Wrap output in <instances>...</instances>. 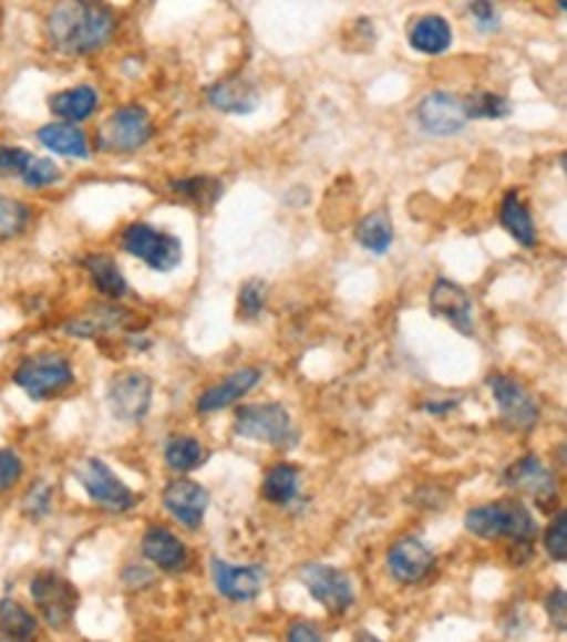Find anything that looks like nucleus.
Wrapping results in <instances>:
<instances>
[{"label": "nucleus", "mask_w": 567, "mask_h": 642, "mask_svg": "<svg viewBox=\"0 0 567 642\" xmlns=\"http://www.w3.org/2000/svg\"><path fill=\"white\" fill-rule=\"evenodd\" d=\"M486 386H489L494 400H497L503 421L511 428H515V432H530L539 423V403H536L534 395H530L518 379L492 374L486 379Z\"/></svg>", "instance_id": "nucleus-11"}, {"label": "nucleus", "mask_w": 567, "mask_h": 642, "mask_svg": "<svg viewBox=\"0 0 567 642\" xmlns=\"http://www.w3.org/2000/svg\"><path fill=\"white\" fill-rule=\"evenodd\" d=\"M171 188L194 207H213V204L223 196V184L217 178H207V175H194V178L171 180Z\"/></svg>", "instance_id": "nucleus-32"}, {"label": "nucleus", "mask_w": 567, "mask_h": 642, "mask_svg": "<svg viewBox=\"0 0 567 642\" xmlns=\"http://www.w3.org/2000/svg\"><path fill=\"white\" fill-rule=\"evenodd\" d=\"M0 642H11V640H6V638H3V640H0Z\"/></svg>", "instance_id": "nucleus-45"}, {"label": "nucleus", "mask_w": 567, "mask_h": 642, "mask_svg": "<svg viewBox=\"0 0 567 642\" xmlns=\"http://www.w3.org/2000/svg\"><path fill=\"white\" fill-rule=\"evenodd\" d=\"M544 609H547L549 622L555 624L559 632H565V627H567V596H565L563 588L551 590V593L547 596V601H544Z\"/></svg>", "instance_id": "nucleus-40"}, {"label": "nucleus", "mask_w": 567, "mask_h": 642, "mask_svg": "<svg viewBox=\"0 0 567 642\" xmlns=\"http://www.w3.org/2000/svg\"><path fill=\"white\" fill-rule=\"evenodd\" d=\"M123 251L142 259L155 272H173L184 259V246L171 232L152 228L150 222H134L121 236Z\"/></svg>", "instance_id": "nucleus-5"}, {"label": "nucleus", "mask_w": 567, "mask_h": 642, "mask_svg": "<svg viewBox=\"0 0 567 642\" xmlns=\"http://www.w3.org/2000/svg\"><path fill=\"white\" fill-rule=\"evenodd\" d=\"M288 642H322V632L311 622H293L288 630Z\"/></svg>", "instance_id": "nucleus-42"}, {"label": "nucleus", "mask_w": 567, "mask_h": 642, "mask_svg": "<svg viewBox=\"0 0 567 642\" xmlns=\"http://www.w3.org/2000/svg\"><path fill=\"white\" fill-rule=\"evenodd\" d=\"M409 42L421 55H442L453 45V27L440 13H424L411 24Z\"/></svg>", "instance_id": "nucleus-22"}, {"label": "nucleus", "mask_w": 567, "mask_h": 642, "mask_svg": "<svg viewBox=\"0 0 567 642\" xmlns=\"http://www.w3.org/2000/svg\"><path fill=\"white\" fill-rule=\"evenodd\" d=\"M142 553L163 572H184L188 561H192L186 543L181 541L176 532L163 528V525H155V528L144 532Z\"/></svg>", "instance_id": "nucleus-19"}, {"label": "nucleus", "mask_w": 567, "mask_h": 642, "mask_svg": "<svg viewBox=\"0 0 567 642\" xmlns=\"http://www.w3.org/2000/svg\"><path fill=\"white\" fill-rule=\"evenodd\" d=\"M97 105H100V94L86 84L74 86V90L58 92L50 97V113L71 123L92 118L94 111H97Z\"/></svg>", "instance_id": "nucleus-24"}, {"label": "nucleus", "mask_w": 567, "mask_h": 642, "mask_svg": "<svg viewBox=\"0 0 567 642\" xmlns=\"http://www.w3.org/2000/svg\"><path fill=\"white\" fill-rule=\"evenodd\" d=\"M207 459L205 444L194 436H171L168 444H165V463H168L171 470L176 473H192L199 468Z\"/></svg>", "instance_id": "nucleus-30"}, {"label": "nucleus", "mask_w": 567, "mask_h": 642, "mask_svg": "<svg viewBox=\"0 0 567 642\" xmlns=\"http://www.w3.org/2000/svg\"><path fill=\"white\" fill-rule=\"evenodd\" d=\"M21 473H24V465H21V457L17 452L0 449V494L11 491L21 480Z\"/></svg>", "instance_id": "nucleus-38"}, {"label": "nucleus", "mask_w": 567, "mask_h": 642, "mask_svg": "<svg viewBox=\"0 0 567 642\" xmlns=\"http://www.w3.org/2000/svg\"><path fill=\"white\" fill-rule=\"evenodd\" d=\"M207 102L220 113L249 115L259 107V90L249 79L233 76L213 84L207 90Z\"/></svg>", "instance_id": "nucleus-20"}, {"label": "nucleus", "mask_w": 567, "mask_h": 642, "mask_svg": "<svg viewBox=\"0 0 567 642\" xmlns=\"http://www.w3.org/2000/svg\"><path fill=\"white\" fill-rule=\"evenodd\" d=\"M463 111L468 121H503L513 113V105L497 92H474L463 97Z\"/></svg>", "instance_id": "nucleus-31"}, {"label": "nucleus", "mask_w": 567, "mask_h": 642, "mask_svg": "<svg viewBox=\"0 0 567 642\" xmlns=\"http://www.w3.org/2000/svg\"><path fill=\"white\" fill-rule=\"evenodd\" d=\"M58 178H61V167H58L53 159H45V157H34L24 170V175H21V180H24L27 188H48V186H53Z\"/></svg>", "instance_id": "nucleus-35"}, {"label": "nucleus", "mask_w": 567, "mask_h": 642, "mask_svg": "<svg viewBox=\"0 0 567 642\" xmlns=\"http://www.w3.org/2000/svg\"><path fill=\"white\" fill-rule=\"evenodd\" d=\"M505 484L515 488V491L534 496L539 505H549L551 499H557V478L551 476V470L534 452L515 459L511 468L505 470Z\"/></svg>", "instance_id": "nucleus-17"}, {"label": "nucleus", "mask_w": 567, "mask_h": 642, "mask_svg": "<svg viewBox=\"0 0 567 642\" xmlns=\"http://www.w3.org/2000/svg\"><path fill=\"white\" fill-rule=\"evenodd\" d=\"M152 138V118L142 105H123L113 111L97 128V149L128 155L142 149Z\"/></svg>", "instance_id": "nucleus-6"}, {"label": "nucleus", "mask_w": 567, "mask_h": 642, "mask_svg": "<svg viewBox=\"0 0 567 642\" xmlns=\"http://www.w3.org/2000/svg\"><path fill=\"white\" fill-rule=\"evenodd\" d=\"M465 530L476 538H511L515 543H530L539 532L530 509L520 499H499L492 505L474 507L465 512Z\"/></svg>", "instance_id": "nucleus-2"}, {"label": "nucleus", "mask_w": 567, "mask_h": 642, "mask_svg": "<svg viewBox=\"0 0 567 642\" xmlns=\"http://www.w3.org/2000/svg\"><path fill=\"white\" fill-rule=\"evenodd\" d=\"M455 407H457V400H442V403L429 400V403L421 405V411L429 413V415H447V413H453Z\"/></svg>", "instance_id": "nucleus-43"}, {"label": "nucleus", "mask_w": 567, "mask_h": 642, "mask_svg": "<svg viewBox=\"0 0 567 642\" xmlns=\"http://www.w3.org/2000/svg\"><path fill=\"white\" fill-rule=\"evenodd\" d=\"M34 155L32 152L21 149V147H0V175H24V170L32 163Z\"/></svg>", "instance_id": "nucleus-39"}, {"label": "nucleus", "mask_w": 567, "mask_h": 642, "mask_svg": "<svg viewBox=\"0 0 567 642\" xmlns=\"http://www.w3.org/2000/svg\"><path fill=\"white\" fill-rule=\"evenodd\" d=\"M13 382L32 400H50L74 386V369L58 353H34L19 363Z\"/></svg>", "instance_id": "nucleus-3"}, {"label": "nucleus", "mask_w": 567, "mask_h": 642, "mask_svg": "<svg viewBox=\"0 0 567 642\" xmlns=\"http://www.w3.org/2000/svg\"><path fill=\"white\" fill-rule=\"evenodd\" d=\"M434 565H437L434 551L413 536L400 538V541L392 543L388 551L390 574L398 582H403V586H416V582L426 580V574L432 572Z\"/></svg>", "instance_id": "nucleus-15"}, {"label": "nucleus", "mask_w": 567, "mask_h": 642, "mask_svg": "<svg viewBox=\"0 0 567 642\" xmlns=\"http://www.w3.org/2000/svg\"><path fill=\"white\" fill-rule=\"evenodd\" d=\"M416 121L421 131L432 136H455L468 126V118H465L463 111V97L445 90L424 94V100L416 107Z\"/></svg>", "instance_id": "nucleus-12"}, {"label": "nucleus", "mask_w": 567, "mask_h": 642, "mask_svg": "<svg viewBox=\"0 0 567 642\" xmlns=\"http://www.w3.org/2000/svg\"><path fill=\"white\" fill-rule=\"evenodd\" d=\"M38 142L55 155L76 159L90 157V138L74 123H48L38 131Z\"/></svg>", "instance_id": "nucleus-23"}, {"label": "nucleus", "mask_w": 567, "mask_h": 642, "mask_svg": "<svg viewBox=\"0 0 567 642\" xmlns=\"http://www.w3.org/2000/svg\"><path fill=\"white\" fill-rule=\"evenodd\" d=\"M0 634L11 642H32L38 634V619L13 598L0 601Z\"/></svg>", "instance_id": "nucleus-29"}, {"label": "nucleus", "mask_w": 567, "mask_h": 642, "mask_svg": "<svg viewBox=\"0 0 567 642\" xmlns=\"http://www.w3.org/2000/svg\"><path fill=\"white\" fill-rule=\"evenodd\" d=\"M261 382L259 369H238L225 379V382L209 386L207 392H202V397L196 400V411L199 413H217L223 407L238 403L246 392H251L254 386Z\"/></svg>", "instance_id": "nucleus-21"}, {"label": "nucleus", "mask_w": 567, "mask_h": 642, "mask_svg": "<svg viewBox=\"0 0 567 642\" xmlns=\"http://www.w3.org/2000/svg\"><path fill=\"white\" fill-rule=\"evenodd\" d=\"M499 222H503V228L511 232V236L518 240L523 248H534L536 240H539V236H536L534 217H530V209L520 201L518 191H511L503 199V207H499Z\"/></svg>", "instance_id": "nucleus-25"}, {"label": "nucleus", "mask_w": 567, "mask_h": 642, "mask_svg": "<svg viewBox=\"0 0 567 642\" xmlns=\"http://www.w3.org/2000/svg\"><path fill=\"white\" fill-rule=\"evenodd\" d=\"M544 549H547L549 559H555L563 565L567 561V515L557 512L555 520L547 528V536H544Z\"/></svg>", "instance_id": "nucleus-36"}, {"label": "nucleus", "mask_w": 567, "mask_h": 642, "mask_svg": "<svg viewBox=\"0 0 567 642\" xmlns=\"http://www.w3.org/2000/svg\"><path fill=\"white\" fill-rule=\"evenodd\" d=\"M29 593H32L34 605L40 609L42 619L53 630H65L74 622L79 609V590L74 582L65 580L58 572H40L29 582Z\"/></svg>", "instance_id": "nucleus-7"}, {"label": "nucleus", "mask_w": 567, "mask_h": 642, "mask_svg": "<svg viewBox=\"0 0 567 642\" xmlns=\"http://www.w3.org/2000/svg\"><path fill=\"white\" fill-rule=\"evenodd\" d=\"M32 211L17 199L0 196V240H11L27 230Z\"/></svg>", "instance_id": "nucleus-33"}, {"label": "nucleus", "mask_w": 567, "mask_h": 642, "mask_svg": "<svg viewBox=\"0 0 567 642\" xmlns=\"http://www.w3.org/2000/svg\"><path fill=\"white\" fill-rule=\"evenodd\" d=\"M392 238H395V230H392V217L388 209H374L369 211L363 220L355 225V240L372 251L374 257H384L390 251Z\"/></svg>", "instance_id": "nucleus-26"}, {"label": "nucleus", "mask_w": 567, "mask_h": 642, "mask_svg": "<svg viewBox=\"0 0 567 642\" xmlns=\"http://www.w3.org/2000/svg\"><path fill=\"white\" fill-rule=\"evenodd\" d=\"M74 476L79 484L84 486V491L90 494L94 505L111 509V512H128V509H134L136 501H140V496L131 491V488L107 468L103 459L97 457L82 459V463L76 465Z\"/></svg>", "instance_id": "nucleus-8"}, {"label": "nucleus", "mask_w": 567, "mask_h": 642, "mask_svg": "<svg viewBox=\"0 0 567 642\" xmlns=\"http://www.w3.org/2000/svg\"><path fill=\"white\" fill-rule=\"evenodd\" d=\"M50 505H53V488L48 484H34L29 488L27 499H24V512L29 517H34V520H42L50 512Z\"/></svg>", "instance_id": "nucleus-37"}, {"label": "nucleus", "mask_w": 567, "mask_h": 642, "mask_svg": "<svg viewBox=\"0 0 567 642\" xmlns=\"http://www.w3.org/2000/svg\"><path fill=\"white\" fill-rule=\"evenodd\" d=\"M471 17H474L476 27L482 29V32H494V29H499V17H497V9H494L492 3H474L468 9Z\"/></svg>", "instance_id": "nucleus-41"}, {"label": "nucleus", "mask_w": 567, "mask_h": 642, "mask_svg": "<svg viewBox=\"0 0 567 642\" xmlns=\"http://www.w3.org/2000/svg\"><path fill=\"white\" fill-rule=\"evenodd\" d=\"M236 434L244 439L270 444V447H293L298 434L290 413L278 403L244 405L236 411Z\"/></svg>", "instance_id": "nucleus-4"}, {"label": "nucleus", "mask_w": 567, "mask_h": 642, "mask_svg": "<svg viewBox=\"0 0 567 642\" xmlns=\"http://www.w3.org/2000/svg\"><path fill=\"white\" fill-rule=\"evenodd\" d=\"M298 484H301V470L290 463H278L267 470L265 480H261V496L270 505L288 507L298 496Z\"/></svg>", "instance_id": "nucleus-28"}, {"label": "nucleus", "mask_w": 567, "mask_h": 642, "mask_svg": "<svg viewBox=\"0 0 567 642\" xmlns=\"http://www.w3.org/2000/svg\"><path fill=\"white\" fill-rule=\"evenodd\" d=\"M115 13L103 3H61L48 17V40L58 53L90 55L115 34Z\"/></svg>", "instance_id": "nucleus-1"}, {"label": "nucleus", "mask_w": 567, "mask_h": 642, "mask_svg": "<svg viewBox=\"0 0 567 642\" xmlns=\"http://www.w3.org/2000/svg\"><path fill=\"white\" fill-rule=\"evenodd\" d=\"M131 311L121 309V306H90L84 313L69 319L63 324V332L79 340H100L107 334H115L118 330H126L131 324Z\"/></svg>", "instance_id": "nucleus-18"}, {"label": "nucleus", "mask_w": 567, "mask_h": 642, "mask_svg": "<svg viewBox=\"0 0 567 642\" xmlns=\"http://www.w3.org/2000/svg\"><path fill=\"white\" fill-rule=\"evenodd\" d=\"M209 572H213L217 593L228 598V601H254L265 590V569L261 567H236L220 557H213Z\"/></svg>", "instance_id": "nucleus-16"}, {"label": "nucleus", "mask_w": 567, "mask_h": 642, "mask_svg": "<svg viewBox=\"0 0 567 642\" xmlns=\"http://www.w3.org/2000/svg\"><path fill=\"white\" fill-rule=\"evenodd\" d=\"M303 582V588L309 590L311 598L319 605H324L330 614H346L355 601V590L353 582L343 569L322 565V561H309V565L301 567V574H298Z\"/></svg>", "instance_id": "nucleus-9"}, {"label": "nucleus", "mask_w": 567, "mask_h": 642, "mask_svg": "<svg viewBox=\"0 0 567 642\" xmlns=\"http://www.w3.org/2000/svg\"><path fill=\"white\" fill-rule=\"evenodd\" d=\"M429 309H432L434 317L453 324L457 332L465 334V338L474 334V298H471L468 290L461 288L457 282L447 280V277H440V280L434 282L432 293H429Z\"/></svg>", "instance_id": "nucleus-13"}, {"label": "nucleus", "mask_w": 567, "mask_h": 642, "mask_svg": "<svg viewBox=\"0 0 567 642\" xmlns=\"http://www.w3.org/2000/svg\"><path fill=\"white\" fill-rule=\"evenodd\" d=\"M163 507L168 509L173 520L184 525L186 530H196L205 520L209 507V494L202 484L192 478H176L163 488Z\"/></svg>", "instance_id": "nucleus-14"}, {"label": "nucleus", "mask_w": 567, "mask_h": 642, "mask_svg": "<svg viewBox=\"0 0 567 642\" xmlns=\"http://www.w3.org/2000/svg\"><path fill=\"white\" fill-rule=\"evenodd\" d=\"M265 298H267V284L261 280H249L238 293V317L251 321L265 311Z\"/></svg>", "instance_id": "nucleus-34"}, {"label": "nucleus", "mask_w": 567, "mask_h": 642, "mask_svg": "<svg viewBox=\"0 0 567 642\" xmlns=\"http://www.w3.org/2000/svg\"><path fill=\"white\" fill-rule=\"evenodd\" d=\"M84 267L92 277L94 288H97L105 298L118 301V298L128 296V282L118 269V265H115V259L105 257V253H92V257L84 259Z\"/></svg>", "instance_id": "nucleus-27"}, {"label": "nucleus", "mask_w": 567, "mask_h": 642, "mask_svg": "<svg viewBox=\"0 0 567 642\" xmlns=\"http://www.w3.org/2000/svg\"><path fill=\"white\" fill-rule=\"evenodd\" d=\"M353 642H382V640H380V638H374L372 632H359V634H355V638H353Z\"/></svg>", "instance_id": "nucleus-44"}, {"label": "nucleus", "mask_w": 567, "mask_h": 642, "mask_svg": "<svg viewBox=\"0 0 567 642\" xmlns=\"http://www.w3.org/2000/svg\"><path fill=\"white\" fill-rule=\"evenodd\" d=\"M152 379L142 371H121L107 384V405L123 423H142L152 407Z\"/></svg>", "instance_id": "nucleus-10"}]
</instances>
